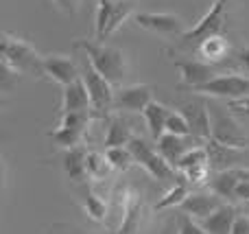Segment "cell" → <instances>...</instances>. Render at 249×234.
<instances>
[{
  "label": "cell",
  "instance_id": "cell-10",
  "mask_svg": "<svg viewBox=\"0 0 249 234\" xmlns=\"http://www.w3.org/2000/svg\"><path fill=\"white\" fill-rule=\"evenodd\" d=\"M181 112H184L186 121L190 125L195 138H199L201 143H208L212 138V121H210V108H208V101L203 99H193L188 103L181 105Z\"/></svg>",
  "mask_w": 249,
  "mask_h": 234
},
{
  "label": "cell",
  "instance_id": "cell-30",
  "mask_svg": "<svg viewBox=\"0 0 249 234\" xmlns=\"http://www.w3.org/2000/svg\"><path fill=\"white\" fill-rule=\"evenodd\" d=\"M105 156H107L109 164L116 171H127L129 166L136 162V158H133L129 147H107L105 149Z\"/></svg>",
  "mask_w": 249,
  "mask_h": 234
},
{
  "label": "cell",
  "instance_id": "cell-34",
  "mask_svg": "<svg viewBox=\"0 0 249 234\" xmlns=\"http://www.w3.org/2000/svg\"><path fill=\"white\" fill-rule=\"evenodd\" d=\"M232 61H234V66H236V68H241L243 72L249 74V46L247 48H241V51L234 53Z\"/></svg>",
  "mask_w": 249,
  "mask_h": 234
},
{
  "label": "cell",
  "instance_id": "cell-2",
  "mask_svg": "<svg viewBox=\"0 0 249 234\" xmlns=\"http://www.w3.org/2000/svg\"><path fill=\"white\" fill-rule=\"evenodd\" d=\"M0 61L18 74L44 77V55L35 51L33 44L11 33H2L0 39Z\"/></svg>",
  "mask_w": 249,
  "mask_h": 234
},
{
  "label": "cell",
  "instance_id": "cell-20",
  "mask_svg": "<svg viewBox=\"0 0 249 234\" xmlns=\"http://www.w3.org/2000/svg\"><path fill=\"white\" fill-rule=\"evenodd\" d=\"M142 116H144L146 127H149V134L153 140L162 138V136L166 134V123H168V116H171V109H168L164 103L151 101V103L144 108Z\"/></svg>",
  "mask_w": 249,
  "mask_h": 234
},
{
  "label": "cell",
  "instance_id": "cell-16",
  "mask_svg": "<svg viewBox=\"0 0 249 234\" xmlns=\"http://www.w3.org/2000/svg\"><path fill=\"white\" fill-rule=\"evenodd\" d=\"M86 158H88V151L81 147H74V149H66L64 151V158H61V169L64 173L68 175L70 182L74 184H86L90 180L88 175V166H86Z\"/></svg>",
  "mask_w": 249,
  "mask_h": 234
},
{
  "label": "cell",
  "instance_id": "cell-37",
  "mask_svg": "<svg viewBox=\"0 0 249 234\" xmlns=\"http://www.w3.org/2000/svg\"><path fill=\"white\" fill-rule=\"evenodd\" d=\"M234 201H241V204H249V182L247 180H241L236 186V197Z\"/></svg>",
  "mask_w": 249,
  "mask_h": 234
},
{
  "label": "cell",
  "instance_id": "cell-27",
  "mask_svg": "<svg viewBox=\"0 0 249 234\" xmlns=\"http://www.w3.org/2000/svg\"><path fill=\"white\" fill-rule=\"evenodd\" d=\"M86 166H88L90 180H105L114 169V166L109 164L107 156H105V153H96V151H88Z\"/></svg>",
  "mask_w": 249,
  "mask_h": 234
},
{
  "label": "cell",
  "instance_id": "cell-35",
  "mask_svg": "<svg viewBox=\"0 0 249 234\" xmlns=\"http://www.w3.org/2000/svg\"><path fill=\"white\" fill-rule=\"evenodd\" d=\"M228 108L232 109L234 114H241V116H247V118H249V96H243V99L228 101Z\"/></svg>",
  "mask_w": 249,
  "mask_h": 234
},
{
  "label": "cell",
  "instance_id": "cell-39",
  "mask_svg": "<svg viewBox=\"0 0 249 234\" xmlns=\"http://www.w3.org/2000/svg\"><path fill=\"white\" fill-rule=\"evenodd\" d=\"M245 213H249V204H245Z\"/></svg>",
  "mask_w": 249,
  "mask_h": 234
},
{
  "label": "cell",
  "instance_id": "cell-4",
  "mask_svg": "<svg viewBox=\"0 0 249 234\" xmlns=\"http://www.w3.org/2000/svg\"><path fill=\"white\" fill-rule=\"evenodd\" d=\"M210 121H212V140L228 147H236V149H247L249 147V138L245 136V131L241 129L238 121L232 116V109L223 108V105L210 101Z\"/></svg>",
  "mask_w": 249,
  "mask_h": 234
},
{
  "label": "cell",
  "instance_id": "cell-15",
  "mask_svg": "<svg viewBox=\"0 0 249 234\" xmlns=\"http://www.w3.org/2000/svg\"><path fill=\"white\" fill-rule=\"evenodd\" d=\"M59 112H92V99L83 77L64 86Z\"/></svg>",
  "mask_w": 249,
  "mask_h": 234
},
{
  "label": "cell",
  "instance_id": "cell-33",
  "mask_svg": "<svg viewBox=\"0 0 249 234\" xmlns=\"http://www.w3.org/2000/svg\"><path fill=\"white\" fill-rule=\"evenodd\" d=\"M51 2H53V7L59 9V11L66 13V16H77L83 0H51Z\"/></svg>",
  "mask_w": 249,
  "mask_h": 234
},
{
  "label": "cell",
  "instance_id": "cell-32",
  "mask_svg": "<svg viewBox=\"0 0 249 234\" xmlns=\"http://www.w3.org/2000/svg\"><path fill=\"white\" fill-rule=\"evenodd\" d=\"M177 234H208V232L201 223L193 221V217L184 213L179 217V223H177Z\"/></svg>",
  "mask_w": 249,
  "mask_h": 234
},
{
  "label": "cell",
  "instance_id": "cell-26",
  "mask_svg": "<svg viewBox=\"0 0 249 234\" xmlns=\"http://www.w3.org/2000/svg\"><path fill=\"white\" fill-rule=\"evenodd\" d=\"M133 16H136V13H133V0H116V2H114L112 16H109V22H107V29H105L103 39L109 37V35H114L124 24V22L131 20Z\"/></svg>",
  "mask_w": 249,
  "mask_h": 234
},
{
  "label": "cell",
  "instance_id": "cell-3",
  "mask_svg": "<svg viewBox=\"0 0 249 234\" xmlns=\"http://www.w3.org/2000/svg\"><path fill=\"white\" fill-rule=\"evenodd\" d=\"M228 2L230 0H214L210 4V9L203 13L201 20L179 37L181 46L197 51V46L203 39L212 37V35H223L225 24H228Z\"/></svg>",
  "mask_w": 249,
  "mask_h": 234
},
{
  "label": "cell",
  "instance_id": "cell-36",
  "mask_svg": "<svg viewBox=\"0 0 249 234\" xmlns=\"http://www.w3.org/2000/svg\"><path fill=\"white\" fill-rule=\"evenodd\" d=\"M230 234H249V213L245 215H238L236 221L232 226V232Z\"/></svg>",
  "mask_w": 249,
  "mask_h": 234
},
{
  "label": "cell",
  "instance_id": "cell-25",
  "mask_svg": "<svg viewBox=\"0 0 249 234\" xmlns=\"http://www.w3.org/2000/svg\"><path fill=\"white\" fill-rule=\"evenodd\" d=\"M86 131L88 129H72V127H55V129L48 131V140L57 144L59 149H74L81 147L83 140H86Z\"/></svg>",
  "mask_w": 249,
  "mask_h": 234
},
{
  "label": "cell",
  "instance_id": "cell-13",
  "mask_svg": "<svg viewBox=\"0 0 249 234\" xmlns=\"http://www.w3.org/2000/svg\"><path fill=\"white\" fill-rule=\"evenodd\" d=\"M155 143H158V151L162 153L175 169H177V162L184 158V153H188L190 149L197 147V144H206L199 138H195V136H177V134H171V131H166V134H164L162 138H158Z\"/></svg>",
  "mask_w": 249,
  "mask_h": 234
},
{
  "label": "cell",
  "instance_id": "cell-40",
  "mask_svg": "<svg viewBox=\"0 0 249 234\" xmlns=\"http://www.w3.org/2000/svg\"><path fill=\"white\" fill-rule=\"evenodd\" d=\"M94 234H96V232H94Z\"/></svg>",
  "mask_w": 249,
  "mask_h": 234
},
{
  "label": "cell",
  "instance_id": "cell-17",
  "mask_svg": "<svg viewBox=\"0 0 249 234\" xmlns=\"http://www.w3.org/2000/svg\"><path fill=\"white\" fill-rule=\"evenodd\" d=\"M142 215H144V206L142 199L136 193H127L124 199V208H123V221L116 234H138L142 226Z\"/></svg>",
  "mask_w": 249,
  "mask_h": 234
},
{
  "label": "cell",
  "instance_id": "cell-22",
  "mask_svg": "<svg viewBox=\"0 0 249 234\" xmlns=\"http://www.w3.org/2000/svg\"><path fill=\"white\" fill-rule=\"evenodd\" d=\"M241 182L236 169H228V171H214L210 180H208V186H210L212 193L221 197V199H232L236 197V186Z\"/></svg>",
  "mask_w": 249,
  "mask_h": 234
},
{
  "label": "cell",
  "instance_id": "cell-28",
  "mask_svg": "<svg viewBox=\"0 0 249 234\" xmlns=\"http://www.w3.org/2000/svg\"><path fill=\"white\" fill-rule=\"evenodd\" d=\"M83 210H86V215L92 221H99V223L105 221V217H107V206H105V201L101 199L99 195H94L90 188L83 191Z\"/></svg>",
  "mask_w": 249,
  "mask_h": 234
},
{
  "label": "cell",
  "instance_id": "cell-18",
  "mask_svg": "<svg viewBox=\"0 0 249 234\" xmlns=\"http://www.w3.org/2000/svg\"><path fill=\"white\" fill-rule=\"evenodd\" d=\"M236 217H238L236 208H234L232 204H223V206H219L210 217L203 219L201 226L206 228L208 234H230Z\"/></svg>",
  "mask_w": 249,
  "mask_h": 234
},
{
  "label": "cell",
  "instance_id": "cell-38",
  "mask_svg": "<svg viewBox=\"0 0 249 234\" xmlns=\"http://www.w3.org/2000/svg\"><path fill=\"white\" fill-rule=\"evenodd\" d=\"M236 173H238V178L241 180H247L249 182V169H236Z\"/></svg>",
  "mask_w": 249,
  "mask_h": 234
},
{
  "label": "cell",
  "instance_id": "cell-6",
  "mask_svg": "<svg viewBox=\"0 0 249 234\" xmlns=\"http://www.w3.org/2000/svg\"><path fill=\"white\" fill-rule=\"evenodd\" d=\"M81 77L88 86V92H90L92 99V112L96 116H107L114 109V83H109L99 70L92 66V61L88 59L86 55L81 57Z\"/></svg>",
  "mask_w": 249,
  "mask_h": 234
},
{
  "label": "cell",
  "instance_id": "cell-12",
  "mask_svg": "<svg viewBox=\"0 0 249 234\" xmlns=\"http://www.w3.org/2000/svg\"><path fill=\"white\" fill-rule=\"evenodd\" d=\"M175 66L179 70V81L190 90H197L203 83L212 81L216 77V64H210V61L203 59H181L175 61Z\"/></svg>",
  "mask_w": 249,
  "mask_h": 234
},
{
  "label": "cell",
  "instance_id": "cell-8",
  "mask_svg": "<svg viewBox=\"0 0 249 234\" xmlns=\"http://www.w3.org/2000/svg\"><path fill=\"white\" fill-rule=\"evenodd\" d=\"M131 20L136 26H140V29H144V31H151V33H158V35H177V37H181V35L188 31L184 18L175 16V13L144 11V13H136Z\"/></svg>",
  "mask_w": 249,
  "mask_h": 234
},
{
  "label": "cell",
  "instance_id": "cell-31",
  "mask_svg": "<svg viewBox=\"0 0 249 234\" xmlns=\"http://www.w3.org/2000/svg\"><path fill=\"white\" fill-rule=\"evenodd\" d=\"M166 131L177 134V136H193V131H190V125H188V121H186L184 112H171L168 123H166Z\"/></svg>",
  "mask_w": 249,
  "mask_h": 234
},
{
  "label": "cell",
  "instance_id": "cell-29",
  "mask_svg": "<svg viewBox=\"0 0 249 234\" xmlns=\"http://www.w3.org/2000/svg\"><path fill=\"white\" fill-rule=\"evenodd\" d=\"M203 164H210V156H208L206 144H197L188 153H184V158L177 162V171L184 173V171L195 169V166H203Z\"/></svg>",
  "mask_w": 249,
  "mask_h": 234
},
{
  "label": "cell",
  "instance_id": "cell-14",
  "mask_svg": "<svg viewBox=\"0 0 249 234\" xmlns=\"http://www.w3.org/2000/svg\"><path fill=\"white\" fill-rule=\"evenodd\" d=\"M219 206H223V199H221L216 193L210 191V193H190L177 208H179L181 213L190 215L193 219H201L203 221V219L210 217Z\"/></svg>",
  "mask_w": 249,
  "mask_h": 234
},
{
  "label": "cell",
  "instance_id": "cell-1",
  "mask_svg": "<svg viewBox=\"0 0 249 234\" xmlns=\"http://www.w3.org/2000/svg\"><path fill=\"white\" fill-rule=\"evenodd\" d=\"M74 48L83 51V55L92 61V66H94L109 83L123 86V81L129 74V59L123 48L103 44L101 39H77Z\"/></svg>",
  "mask_w": 249,
  "mask_h": 234
},
{
  "label": "cell",
  "instance_id": "cell-24",
  "mask_svg": "<svg viewBox=\"0 0 249 234\" xmlns=\"http://www.w3.org/2000/svg\"><path fill=\"white\" fill-rule=\"evenodd\" d=\"M190 186H193V184L188 182V178H186L184 173H179L177 180L173 182V188L153 206V210H166V208H173V206H179L181 201L190 195Z\"/></svg>",
  "mask_w": 249,
  "mask_h": 234
},
{
  "label": "cell",
  "instance_id": "cell-5",
  "mask_svg": "<svg viewBox=\"0 0 249 234\" xmlns=\"http://www.w3.org/2000/svg\"><path fill=\"white\" fill-rule=\"evenodd\" d=\"M127 147L131 149L133 158H136V164H140L142 169H144L149 175H153L155 180H160V182H175L177 180V169L158 151V149L151 147L144 138L133 136V138L129 140Z\"/></svg>",
  "mask_w": 249,
  "mask_h": 234
},
{
  "label": "cell",
  "instance_id": "cell-11",
  "mask_svg": "<svg viewBox=\"0 0 249 234\" xmlns=\"http://www.w3.org/2000/svg\"><path fill=\"white\" fill-rule=\"evenodd\" d=\"M153 99L151 86L144 83H133V86H121L114 96V109L121 112H144V108Z\"/></svg>",
  "mask_w": 249,
  "mask_h": 234
},
{
  "label": "cell",
  "instance_id": "cell-19",
  "mask_svg": "<svg viewBox=\"0 0 249 234\" xmlns=\"http://www.w3.org/2000/svg\"><path fill=\"white\" fill-rule=\"evenodd\" d=\"M206 149H208V156H210V169L212 171H228L230 164L238 162L241 151H243V149L221 144V143H216V140H212V138L206 143Z\"/></svg>",
  "mask_w": 249,
  "mask_h": 234
},
{
  "label": "cell",
  "instance_id": "cell-7",
  "mask_svg": "<svg viewBox=\"0 0 249 234\" xmlns=\"http://www.w3.org/2000/svg\"><path fill=\"white\" fill-rule=\"evenodd\" d=\"M193 92H199L203 96H210V99H223V101H234V99H243L249 96V74H216L212 81L203 83L201 88Z\"/></svg>",
  "mask_w": 249,
  "mask_h": 234
},
{
  "label": "cell",
  "instance_id": "cell-9",
  "mask_svg": "<svg viewBox=\"0 0 249 234\" xmlns=\"http://www.w3.org/2000/svg\"><path fill=\"white\" fill-rule=\"evenodd\" d=\"M44 77L64 88L81 79V66H77V61L68 55H44Z\"/></svg>",
  "mask_w": 249,
  "mask_h": 234
},
{
  "label": "cell",
  "instance_id": "cell-21",
  "mask_svg": "<svg viewBox=\"0 0 249 234\" xmlns=\"http://www.w3.org/2000/svg\"><path fill=\"white\" fill-rule=\"evenodd\" d=\"M230 42L223 37V35H212V37L203 39L201 44L197 46V55L199 59L203 61H210V64H221V61H225L230 57Z\"/></svg>",
  "mask_w": 249,
  "mask_h": 234
},
{
  "label": "cell",
  "instance_id": "cell-23",
  "mask_svg": "<svg viewBox=\"0 0 249 234\" xmlns=\"http://www.w3.org/2000/svg\"><path fill=\"white\" fill-rule=\"evenodd\" d=\"M133 138V131L129 121L123 116H109L107 129H105V149L107 147H127L129 140Z\"/></svg>",
  "mask_w": 249,
  "mask_h": 234
}]
</instances>
